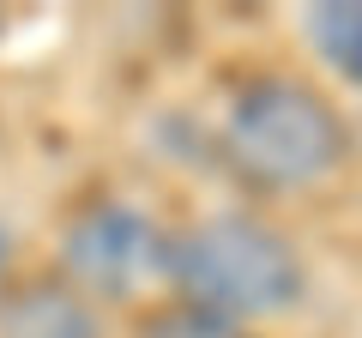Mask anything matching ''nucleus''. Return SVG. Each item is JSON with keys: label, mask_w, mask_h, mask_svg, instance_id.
Masks as SVG:
<instances>
[{"label": "nucleus", "mask_w": 362, "mask_h": 338, "mask_svg": "<svg viewBox=\"0 0 362 338\" xmlns=\"http://www.w3.org/2000/svg\"><path fill=\"white\" fill-rule=\"evenodd\" d=\"M0 338H103V320L73 284H30L6 296Z\"/></svg>", "instance_id": "4"}, {"label": "nucleus", "mask_w": 362, "mask_h": 338, "mask_svg": "<svg viewBox=\"0 0 362 338\" xmlns=\"http://www.w3.org/2000/svg\"><path fill=\"white\" fill-rule=\"evenodd\" d=\"M145 338H242V326H230V320H218V314H199V308L181 302V308L157 314Z\"/></svg>", "instance_id": "6"}, {"label": "nucleus", "mask_w": 362, "mask_h": 338, "mask_svg": "<svg viewBox=\"0 0 362 338\" xmlns=\"http://www.w3.org/2000/svg\"><path fill=\"white\" fill-rule=\"evenodd\" d=\"M223 151L254 187L296 194L326 182L344 157V127L302 78H254L223 115Z\"/></svg>", "instance_id": "2"}, {"label": "nucleus", "mask_w": 362, "mask_h": 338, "mask_svg": "<svg viewBox=\"0 0 362 338\" xmlns=\"http://www.w3.org/2000/svg\"><path fill=\"white\" fill-rule=\"evenodd\" d=\"M61 266L85 302H133L169 272V235L133 206H90L66 223Z\"/></svg>", "instance_id": "3"}, {"label": "nucleus", "mask_w": 362, "mask_h": 338, "mask_svg": "<svg viewBox=\"0 0 362 338\" xmlns=\"http://www.w3.org/2000/svg\"><path fill=\"white\" fill-rule=\"evenodd\" d=\"M308 42L320 49L326 66H338L344 78L362 85V0H326L308 13Z\"/></svg>", "instance_id": "5"}, {"label": "nucleus", "mask_w": 362, "mask_h": 338, "mask_svg": "<svg viewBox=\"0 0 362 338\" xmlns=\"http://www.w3.org/2000/svg\"><path fill=\"white\" fill-rule=\"evenodd\" d=\"M163 278L181 290L187 308L218 314L230 326L278 320L308 290L296 242L284 230H272L266 218H242V211H223V218H206L194 230L169 235Z\"/></svg>", "instance_id": "1"}]
</instances>
